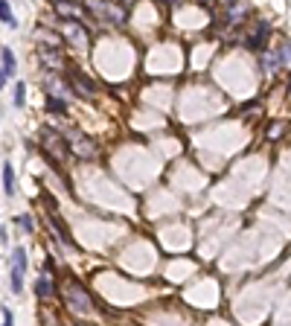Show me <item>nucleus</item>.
<instances>
[{
	"mask_svg": "<svg viewBox=\"0 0 291 326\" xmlns=\"http://www.w3.org/2000/svg\"><path fill=\"white\" fill-rule=\"evenodd\" d=\"M24 268H27V254H24V248H15V254H12V291L20 294L24 289Z\"/></svg>",
	"mask_w": 291,
	"mask_h": 326,
	"instance_id": "1",
	"label": "nucleus"
},
{
	"mask_svg": "<svg viewBox=\"0 0 291 326\" xmlns=\"http://www.w3.org/2000/svg\"><path fill=\"white\" fill-rule=\"evenodd\" d=\"M67 294H70V306L79 312V315H88L93 309V300H91V294L79 286V282H70V289H67Z\"/></svg>",
	"mask_w": 291,
	"mask_h": 326,
	"instance_id": "2",
	"label": "nucleus"
},
{
	"mask_svg": "<svg viewBox=\"0 0 291 326\" xmlns=\"http://www.w3.org/2000/svg\"><path fill=\"white\" fill-rule=\"evenodd\" d=\"M41 146H44V152L50 154V157H64L67 154V149H64V140L55 131H44V140H41Z\"/></svg>",
	"mask_w": 291,
	"mask_h": 326,
	"instance_id": "3",
	"label": "nucleus"
},
{
	"mask_svg": "<svg viewBox=\"0 0 291 326\" xmlns=\"http://www.w3.org/2000/svg\"><path fill=\"white\" fill-rule=\"evenodd\" d=\"M268 32H271V27H268V21H259V24H256V29L251 32V38H247V47H251L254 53L265 50V38H268Z\"/></svg>",
	"mask_w": 291,
	"mask_h": 326,
	"instance_id": "4",
	"label": "nucleus"
},
{
	"mask_svg": "<svg viewBox=\"0 0 291 326\" xmlns=\"http://www.w3.org/2000/svg\"><path fill=\"white\" fill-rule=\"evenodd\" d=\"M61 29H64V35L70 38V41H73L76 47H85V44H88V35L82 32V27H79L76 21H64Z\"/></svg>",
	"mask_w": 291,
	"mask_h": 326,
	"instance_id": "5",
	"label": "nucleus"
},
{
	"mask_svg": "<svg viewBox=\"0 0 291 326\" xmlns=\"http://www.w3.org/2000/svg\"><path fill=\"white\" fill-rule=\"evenodd\" d=\"M70 85L76 88V93H79V96H85V99H91V96H93V85L85 79L82 73L73 70V73H70Z\"/></svg>",
	"mask_w": 291,
	"mask_h": 326,
	"instance_id": "6",
	"label": "nucleus"
},
{
	"mask_svg": "<svg viewBox=\"0 0 291 326\" xmlns=\"http://www.w3.org/2000/svg\"><path fill=\"white\" fill-rule=\"evenodd\" d=\"M73 152L82 154V157H93V154H96V146H93L88 137H76V140H73Z\"/></svg>",
	"mask_w": 291,
	"mask_h": 326,
	"instance_id": "7",
	"label": "nucleus"
},
{
	"mask_svg": "<svg viewBox=\"0 0 291 326\" xmlns=\"http://www.w3.org/2000/svg\"><path fill=\"white\" fill-rule=\"evenodd\" d=\"M3 190H6V195H15V172L9 163L3 166Z\"/></svg>",
	"mask_w": 291,
	"mask_h": 326,
	"instance_id": "8",
	"label": "nucleus"
},
{
	"mask_svg": "<svg viewBox=\"0 0 291 326\" xmlns=\"http://www.w3.org/2000/svg\"><path fill=\"white\" fill-rule=\"evenodd\" d=\"M35 294L38 297H50V294H53V280H50V277H41V280L35 282Z\"/></svg>",
	"mask_w": 291,
	"mask_h": 326,
	"instance_id": "9",
	"label": "nucleus"
},
{
	"mask_svg": "<svg viewBox=\"0 0 291 326\" xmlns=\"http://www.w3.org/2000/svg\"><path fill=\"white\" fill-rule=\"evenodd\" d=\"M0 21H3V24H9L12 29L18 27V21H15V15H12V9H9V3H6V0H0Z\"/></svg>",
	"mask_w": 291,
	"mask_h": 326,
	"instance_id": "10",
	"label": "nucleus"
},
{
	"mask_svg": "<svg viewBox=\"0 0 291 326\" xmlns=\"http://www.w3.org/2000/svg\"><path fill=\"white\" fill-rule=\"evenodd\" d=\"M0 58H3V70H6V76H12V73H15V55H12V50H0Z\"/></svg>",
	"mask_w": 291,
	"mask_h": 326,
	"instance_id": "11",
	"label": "nucleus"
},
{
	"mask_svg": "<svg viewBox=\"0 0 291 326\" xmlns=\"http://www.w3.org/2000/svg\"><path fill=\"white\" fill-rule=\"evenodd\" d=\"M47 105H50V111H53V114H64V102L61 99L50 96V99H47Z\"/></svg>",
	"mask_w": 291,
	"mask_h": 326,
	"instance_id": "12",
	"label": "nucleus"
},
{
	"mask_svg": "<svg viewBox=\"0 0 291 326\" xmlns=\"http://www.w3.org/2000/svg\"><path fill=\"white\" fill-rule=\"evenodd\" d=\"M280 62L285 64V67L291 64V44H282V47H280Z\"/></svg>",
	"mask_w": 291,
	"mask_h": 326,
	"instance_id": "13",
	"label": "nucleus"
},
{
	"mask_svg": "<svg viewBox=\"0 0 291 326\" xmlns=\"http://www.w3.org/2000/svg\"><path fill=\"white\" fill-rule=\"evenodd\" d=\"M280 55H265V70H277L280 67Z\"/></svg>",
	"mask_w": 291,
	"mask_h": 326,
	"instance_id": "14",
	"label": "nucleus"
},
{
	"mask_svg": "<svg viewBox=\"0 0 291 326\" xmlns=\"http://www.w3.org/2000/svg\"><path fill=\"white\" fill-rule=\"evenodd\" d=\"M24 93H27V88L18 82V85H15V105H18V108L24 105Z\"/></svg>",
	"mask_w": 291,
	"mask_h": 326,
	"instance_id": "15",
	"label": "nucleus"
},
{
	"mask_svg": "<svg viewBox=\"0 0 291 326\" xmlns=\"http://www.w3.org/2000/svg\"><path fill=\"white\" fill-rule=\"evenodd\" d=\"M3 82H6V70L0 67V88H3Z\"/></svg>",
	"mask_w": 291,
	"mask_h": 326,
	"instance_id": "16",
	"label": "nucleus"
},
{
	"mask_svg": "<svg viewBox=\"0 0 291 326\" xmlns=\"http://www.w3.org/2000/svg\"><path fill=\"white\" fill-rule=\"evenodd\" d=\"M157 3H169V0H157Z\"/></svg>",
	"mask_w": 291,
	"mask_h": 326,
	"instance_id": "17",
	"label": "nucleus"
},
{
	"mask_svg": "<svg viewBox=\"0 0 291 326\" xmlns=\"http://www.w3.org/2000/svg\"><path fill=\"white\" fill-rule=\"evenodd\" d=\"M224 3H227V6H230V3H233V0H224Z\"/></svg>",
	"mask_w": 291,
	"mask_h": 326,
	"instance_id": "18",
	"label": "nucleus"
},
{
	"mask_svg": "<svg viewBox=\"0 0 291 326\" xmlns=\"http://www.w3.org/2000/svg\"><path fill=\"white\" fill-rule=\"evenodd\" d=\"M288 91H291V82H288Z\"/></svg>",
	"mask_w": 291,
	"mask_h": 326,
	"instance_id": "19",
	"label": "nucleus"
}]
</instances>
